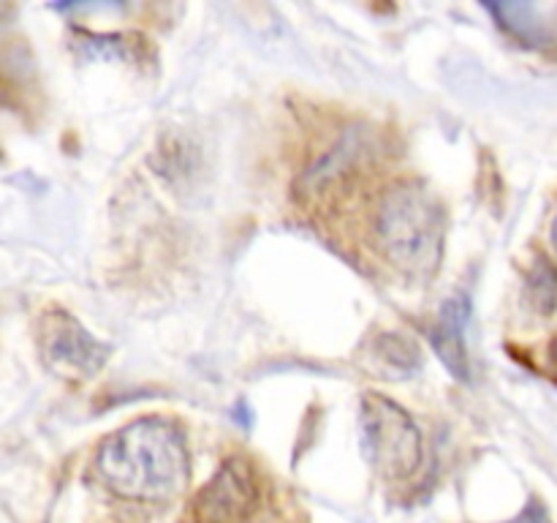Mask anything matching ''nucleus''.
<instances>
[{"label":"nucleus","instance_id":"nucleus-3","mask_svg":"<svg viewBox=\"0 0 557 523\" xmlns=\"http://www.w3.org/2000/svg\"><path fill=\"white\" fill-rule=\"evenodd\" d=\"M362 439L370 463L386 479L411 477L422 461V436L411 414L375 392L362 398Z\"/></svg>","mask_w":557,"mask_h":523},{"label":"nucleus","instance_id":"nucleus-9","mask_svg":"<svg viewBox=\"0 0 557 523\" xmlns=\"http://www.w3.org/2000/svg\"><path fill=\"white\" fill-rule=\"evenodd\" d=\"M553 243H555V248H557V216H555V221H553Z\"/></svg>","mask_w":557,"mask_h":523},{"label":"nucleus","instance_id":"nucleus-4","mask_svg":"<svg viewBox=\"0 0 557 523\" xmlns=\"http://www.w3.org/2000/svg\"><path fill=\"white\" fill-rule=\"evenodd\" d=\"M41 354L49 368L71 379L92 376L107 360L109 349L98 343L85 327L69 314H47L41 325Z\"/></svg>","mask_w":557,"mask_h":523},{"label":"nucleus","instance_id":"nucleus-2","mask_svg":"<svg viewBox=\"0 0 557 523\" xmlns=\"http://www.w3.org/2000/svg\"><path fill=\"white\" fill-rule=\"evenodd\" d=\"M375 223L379 243L397 267L419 272L438 265L444 221L430 194L413 185H397L392 194H386Z\"/></svg>","mask_w":557,"mask_h":523},{"label":"nucleus","instance_id":"nucleus-6","mask_svg":"<svg viewBox=\"0 0 557 523\" xmlns=\"http://www.w3.org/2000/svg\"><path fill=\"white\" fill-rule=\"evenodd\" d=\"M490 11L528 47L557 44V3H500L490 5Z\"/></svg>","mask_w":557,"mask_h":523},{"label":"nucleus","instance_id":"nucleus-1","mask_svg":"<svg viewBox=\"0 0 557 523\" xmlns=\"http://www.w3.org/2000/svg\"><path fill=\"white\" fill-rule=\"evenodd\" d=\"M96 469L123 499L169 501L190 479L188 441L172 419L139 417L101 441Z\"/></svg>","mask_w":557,"mask_h":523},{"label":"nucleus","instance_id":"nucleus-5","mask_svg":"<svg viewBox=\"0 0 557 523\" xmlns=\"http://www.w3.org/2000/svg\"><path fill=\"white\" fill-rule=\"evenodd\" d=\"M259 490L243 463H226L194 499L196 523H243L256 507Z\"/></svg>","mask_w":557,"mask_h":523},{"label":"nucleus","instance_id":"nucleus-10","mask_svg":"<svg viewBox=\"0 0 557 523\" xmlns=\"http://www.w3.org/2000/svg\"><path fill=\"white\" fill-rule=\"evenodd\" d=\"M555 357H557V349H555Z\"/></svg>","mask_w":557,"mask_h":523},{"label":"nucleus","instance_id":"nucleus-8","mask_svg":"<svg viewBox=\"0 0 557 523\" xmlns=\"http://www.w3.org/2000/svg\"><path fill=\"white\" fill-rule=\"evenodd\" d=\"M509 523H547V521H544V512L539 510L536 504H531L528 510H522L520 515H517L515 521H509Z\"/></svg>","mask_w":557,"mask_h":523},{"label":"nucleus","instance_id":"nucleus-7","mask_svg":"<svg viewBox=\"0 0 557 523\" xmlns=\"http://www.w3.org/2000/svg\"><path fill=\"white\" fill-rule=\"evenodd\" d=\"M466 325H468V300L451 297L441 311L438 321H435L433 338L435 349H438L441 360L451 368V374L468 376V349H466Z\"/></svg>","mask_w":557,"mask_h":523}]
</instances>
